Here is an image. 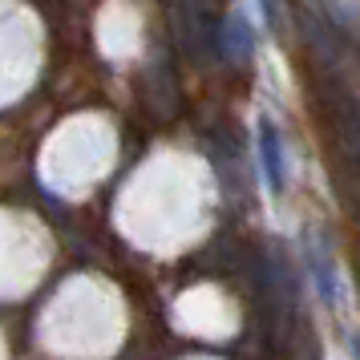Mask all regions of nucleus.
I'll list each match as a JSON object with an SVG mask.
<instances>
[{
  "label": "nucleus",
  "mask_w": 360,
  "mask_h": 360,
  "mask_svg": "<svg viewBox=\"0 0 360 360\" xmlns=\"http://www.w3.org/2000/svg\"><path fill=\"white\" fill-rule=\"evenodd\" d=\"M126 328L130 311L110 279L73 276L45 304L37 340L61 360H110L126 340Z\"/></svg>",
  "instance_id": "1"
},
{
  "label": "nucleus",
  "mask_w": 360,
  "mask_h": 360,
  "mask_svg": "<svg viewBox=\"0 0 360 360\" xmlns=\"http://www.w3.org/2000/svg\"><path fill=\"white\" fill-rule=\"evenodd\" d=\"M202 227H207V191L195 186L191 170L142 174L138 186L126 191L122 231L142 251L174 255V251L195 243Z\"/></svg>",
  "instance_id": "2"
},
{
  "label": "nucleus",
  "mask_w": 360,
  "mask_h": 360,
  "mask_svg": "<svg viewBox=\"0 0 360 360\" xmlns=\"http://www.w3.org/2000/svg\"><path fill=\"white\" fill-rule=\"evenodd\" d=\"M49 235L41 231V223L33 219H20V214H8L4 219V295L8 300H20L25 292H33L37 279L45 276L49 267Z\"/></svg>",
  "instance_id": "3"
},
{
  "label": "nucleus",
  "mask_w": 360,
  "mask_h": 360,
  "mask_svg": "<svg viewBox=\"0 0 360 360\" xmlns=\"http://www.w3.org/2000/svg\"><path fill=\"white\" fill-rule=\"evenodd\" d=\"M170 320L179 332L186 336H198V340H227L239 328V308L223 288L214 283H198V288H186V292L174 300L170 308Z\"/></svg>",
  "instance_id": "4"
},
{
  "label": "nucleus",
  "mask_w": 360,
  "mask_h": 360,
  "mask_svg": "<svg viewBox=\"0 0 360 360\" xmlns=\"http://www.w3.org/2000/svg\"><path fill=\"white\" fill-rule=\"evenodd\" d=\"M105 158H110V146H98V134H89L82 146L69 134V138H61L53 146L45 174H49V182L57 191H77V186H85L89 179H98L101 170H105Z\"/></svg>",
  "instance_id": "5"
},
{
  "label": "nucleus",
  "mask_w": 360,
  "mask_h": 360,
  "mask_svg": "<svg viewBox=\"0 0 360 360\" xmlns=\"http://www.w3.org/2000/svg\"><path fill=\"white\" fill-rule=\"evenodd\" d=\"M255 158H259L263 191H267L271 202H279L283 191H288V150H283L279 126L267 114H259V122H255Z\"/></svg>",
  "instance_id": "6"
},
{
  "label": "nucleus",
  "mask_w": 360,
  "mask_h": 360,
  "mask_svg": "<svg viewBox=\"0 0 360 360\" xmlns=\"http://www.w3.org/2000/svg\"><path fill=\"white\" fill-rule=\"evenodd\" d=\"M195 360H207V356H195Z\"/></svg>",
  "instance_id": "7"
}]
</instances>
